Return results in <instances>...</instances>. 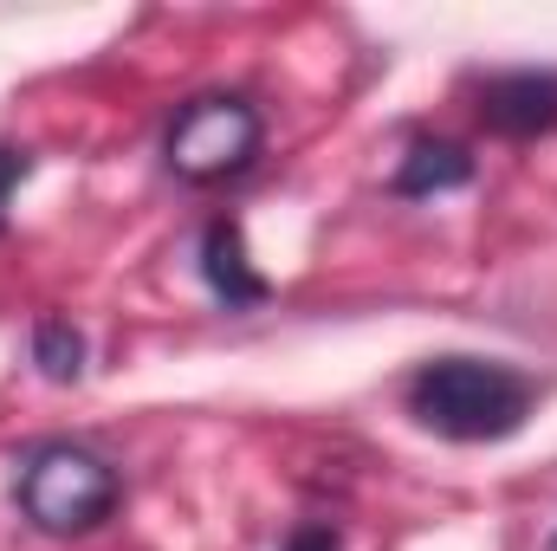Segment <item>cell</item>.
Instances as JSON below:
<instances>
[{
    "label": "cell",
    "instance_id": "obj_1",
    "mask_svg": "<svg viewBox=\"0 0 557 551\" xmlns=\"http://www.w3.org/2000/svg\"><path fill=\"white\" fill-rule=\"evenodd\" d=\"M403 403L428 434L480 448V441H512L532 409H539V377H525L519 364L499 357H428Z\"/></svg>",
    "mask_w": 557,
    "mask_h": 551
},
{
    "label": "cell",
    "instance_id": "obj_7",
    "mask_svg": "<svg viewBox=\"0 0 557 551\" xmlns=\"http://www.w3.org/2000/svg\"><path fill=\"white\" fill-rule=\"evenodd\" d=\"M33 364L46 383H78L85 377V331L72 318H39L33 325Z\"/></svg>",
    "mask_w": 557,
    "mask_h": 551
},
{
    "label": "cell",
    "instance_id": "obj_9",
    "mask_svg": "<svg viewBox=\"0 0 557 551\" xmlns=\"http://www.w3.org/2000/svg\"><path fill=\"white\" fill-rule=\"evenodd\" d=\"M278 551H344V532H337L331 519H298Z\"/></svg>",
    "mask_w": 557,
    "mask_h": 551
},
{
    "label": "cell",
    "instance_id": "obj_2",
    "mask_svg": "<svg viewBox=\"0 0 557 551\" xmlns=\"http://www.w3.org/2000/svg\"><path fill=\"white\" fill-rule=\"evenodd\" d=\"M124 500V474L85 448V441H39L13 467V506L46 539H85L98 532Z\"/></svg>",
    "mask_w": 557,
    "mask_h": 551
},
{
    "label": "cell",
    "instance_id": "obj_6",
    "mask_svg": "<svg viewBox=\"0 0 557 551\" xmlns=\"http://www.w3.org/2000/svg\"><path fill=\"white\" fill-rule=\"evenodd\" d=\"M467 182H473V156H467L460 143L416 137L409 143V156L396 162V175H389V195H403V201H428V195H454V188H467Z\"/></svg>",
    "mask_w": 557,
    "mask_h": 551
},
{
    "label": "cell",
    "instance_id": "obj_3",
    "mask_svg": "<svg viewBox=\"0 0 557 551\" xmlns=\"http://www.w3.org/2000/svg\"><path fill=\"white\" fill-rule=\"evenodd\" d=\"M267 149V118L253 98L240 91H208V98H188L169 131H162V162L175 182L188 188H214V182H234L260 162Z\"/></svg>",
    "mask_w": 557,
    "mask_h": 551
},
{
    "label": "cell",
    "instance_id": "obj_8",
    "mask_svg": "<svg viewBox=\"0 0 557 551\" xmlns=\"http://www.w3.org/2000/svg\"><path fill=\"white\" fill-rule=\"evenodd\" d=\"M33 175V149H20V143H0V234H7V208H13V195H20V182Z\"/></svg>",
    "mask_w": 557,
    "mask_h": 551
},
{
    "label": "cell",
    "instance_id": "obj_4",
    "mask_svg": "<svg viewBox=\"0 0 557 551\" xmlns=\"http://www.w3.org/2000/svg\"><path fill=\"white\" fill-rule=\"evenodd\" d=\"M480 124L493 137L532 143L557 131V72H539V65H519V72H493L480 85Z\"/></svg>",
    "mask_w": 557,
    "mask_h": 551
},
{
    "label": "cell",
    "instance_id": "obj_5",
    "mask_svg": "<svg viewBox=\"0 0 557 551\" xmlns=\"http://www.w3.org/2000/svg\"><path fill=\"white\" fill-rule=\"evenodd\" d=\"M201 279H208V292H214L221 311H253V305L273 298V279L247 260V228L234 215H221V221L201 228Z\"/></svg>",
    "mask_w": 557,
    "mask_h": 551
},
{
    "label": "cell",
    "instance_id": "obj_10",
    "mask_svg": "<svg viewBox=\"0 0 557 551\" xmlns=\"http://www.w3.org/2000/svg\"><path fill=\"white\" fill-rule=\"evenodd\" d=\"M552 551H557V532H552Z\"/></svg>",
    "mask_w": 557,
    "mask_h": 551
}]
</instances>
